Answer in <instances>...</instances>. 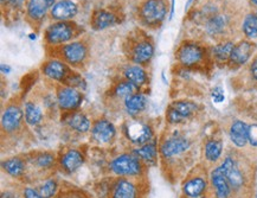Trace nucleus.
I'll use <instances>...</instances> for the list:
<instances>
[{
    "label": "nucleus",
    "mask_w": 257,
    "mask_h": 198,
    "mask_svg": "<svg viewBox=\"0 0 257 198\" xmlns=\"http://www.w3.org/2000/svg\"><path fill=\"white\" fill-rule=\"evenodd\" d=\"M166 13L165 0H145L140 8V17L146 25H159L165 19Z\"/></svg>",
    "instance_id": "1"
},
{
    "label": "nucleus",
    "mask_w": 257,
    "mask_h": 198,
    "mask_svg": "<svg viewBox=\"0 0 257 198\" xmlns=\"http://www.w3.org/2000/svg\"><path fill=\"white\" fill-rule=\"evenodd\" d=\"M75 35V25L69 21H58L45 31V39L49 44L57 45L69 42Z\"/></svg>",
    "instance_id": "2"
},
{
    "label": "nucleus",
    "mask_w": 257,
    "mask_h": 198,
    "mask_svg": "<svg viewBox=\"0 0 257 198\" xmlns=\"http://www.w3.org/2000/svg\"><path fill=\"white\" fill-rule=\"evenodd\" d=\"M204 57V49L197 43H184L178 50V61L184 67H193Z\"/></svg>",
    "instance_id": "3"
},
{
    "label": "nucleus",
    "mask_w": 257,
    "mask_h": 198,
    "mask_svg": "<svg viewBox=\"0 0 257 198\" xmlns=\"http://www.w3.org/2000/svg\"><path fill=\"white\" fill-rule=\"evenodd\" d=\"M111 170L116 175L125 176H134L140 172L141 166L139 160L132 156H120L111 163Z\"/></svg>",
    "instance_id": "4"
},
{
    "label": "nucleus",
    "mask_w": 257,
    "mask_h": 198,
    "mask_svg": "<svg viewBox=\"0 0 257 198\" xmlns=\"http://www.w3.org/2000/svg\"><path fill=\"white\" fill-rule=\"evenodd\" d=\"M197 109V106L190 101H176L170 108L167 119L171 123H179L187 119Z\"/></svg>",
    "instance_id": "5"
},
{
    "label": "nucleus",
    "mask_w": 257,
    "mask_h": 198,
    "mask_svg": "<svg viewBox=\"0 0 257 198\" xmlns=\"http://www.w3.org/2000/svg\"><path fill=\"white\" fill-rule=\"evenodd\" d=\"M61 51L64 60L70 64L82 63V62L86 60V54H88L86 46L85 43L82 42L68 43V44L63 45Z\"/></svg>",
    "instance_id": "6"
},
{
    "label": "nucleus",
    "mask_w": 257,
    "mask_h": 198,
    "mask_svg": "<svg viewBox=\"0 0 257 198\" xmlns=\"http://www.w3.org/2000/svg\"><path fill=\"white\" fill-rule=\"evenodd\" d=\"M57 100L63 109H75L82 103V95L73 87H66L58 91Z\"/></svg>",
    "instance_id": "7"
},
{
    "label": "nucleus",
    "mask_w": 257,
    "mask_h": 198,
    "mask_svg": "<svg viewBox=\"0 0 257 198\" xmlns=\"http://www.w3.org/2000/svg\"><path fill=\"white\" fill-rule=\"evenodd\" d=\"M79 12L77 5L71 0H61L51 8V15L60 21H67L74 18Z\"/></svg>",
    "instance_id": "8"
},
{
    "label": "nucleus",
    "mask_w": 257,
    "mask_h": 198,
    "mask_svg": "<svg viewBox=\"0 0 257 198\" xmlns=\"http://www.w3.org/2000/svg\"><path fill=\"white\" fill-rule=\"evenodd\" d=\"M216 171L224 175L228 179L229 184H230L232 188L238 189L243 185L242 173H241L240 170L236 168V165H235L234 160H232L231 158H227L225 162L223 163L218 169H216Z\"/></svg>",
    "instance_id": "9"
},
{
    "label": "nucleus",
    "mask_w": 257,
    "mask_h": 198,
    "mask_svg": "<svg viewBox=\"0 0 257 198\" xmlns=\"http://www.w3.org/2000/svg\"><path fill=\"white\" fill-rule=\"evenodd\" d=\"M43 73L48 77H50L51 80H55V81H63V80H68L70 70L64 62L51 60L44 64Z\"/></svg>",
    "instance_id": "10"
},
{
    "label": "nucleus",
    "mask_w": 257,
    "mask_h": 198,
    "mask_svg": "<svg viewBox=\"0 0 257 198\" xmlns=\"http://www.w3.org/2000/svg\"><path fill=\"white\" fill-rule=\"evenodd\" d=\"M115 135V127L108 120H97L92 126V137L100 142H108Z\"/></svg>",
    "instance_id": "11"
},
{
    "label": "nucleus",
    "mask_w": 257,
    "mask_h": 198,
    "mask_svg": "<svg viewBox=\"0 0 257 198\" xmlns=\"http://www.w3.org/2000/svg\"><path fill=\"white\" fill-rule=\"evenodd\" d=\"M21 119H23V112L19 107L11 106L2 114L1 125L2 128L7 132H12L19 127Z\"/></svg>",
    "instance_id": "12"
},
{
    "label": "nucleus",
    "mask_w": 257,
    "mask_h": 198,
    "mask_svg": "<svg viewBox=\"0 0 257 198\" xmlns=\"http://www.w3.org/2000/svg\"><path fill=\"white\" fill-rule=\"evenodd\" d=\"M154 54V48L152 43L142 41L138 43L132 50V61L136 64H145L151 60Z\"/></svg>",
    "instance_id": "13"
},
{
    "label": "nucleus",
    "mask_w": 257,
    "mask_h": 198,
    "mask_svg": "<svg viewBox=\"0 0 257 198\" xmlns=\"http://www.w3.org/2000/svg\"><path fill=\"white\" fill-rule=\"evenodd\" d=\"M254 50V45L250 42L243 41L240 42L237 45H235L234 50L231 52L230 61L234 64L241 66V64L247 63L250 56H252Z\"/></svg>",
    "instance_id": "14"
},
{
    "label": "nucleus",
    "mask_w": 257,
    "mask_h": 198,
    "mask_svg": "<svg viewBox=\"0 0 257 198\" xmlns=\"http://www.w3.org/2000/svg\"><path fill=\"white\" fill-rule=\"evenodd\" d=\"M231 141L238 147H243L249 140V126L243 121H235L230 128Z\"/></svg>",
    "instance_id": "15"
},
{
    "label": "nucleus",
    "mask_w": 257,
    "mask_h": 198,
    "mask_svg": "<svg viewBox=\"0 0 257 198\" xmlns=\"http://www.w3.org/2000/svg\"><path fill=\"white\" fill-rule=\"evenodd\" d=\"M188 146H190V142L184 138H172L170 140H167L165 144L162 146V153L164 157H172L175 154L182 153L184 151H186Z\"/></svg>",
    "instance_id": "16"
},
{
    "label": "nucleus",
    "mask_w": 257,
    "mask_h": 198,
    "mask_svg": "<svg viewBox=\"0 0 257 198\" xmlns=\"http://www.w3.org/2000/svg\"><path fill=\"white\" fill-rule=\"evenodd\" d=\"M128 135L131 140L135 144H145L150 140L152 137L151 128L146 125L141 123H133L128 127Z\"/></svg>",
    "instance_id": "17"
},
{
    "label": "nucleus",
    "mask_w": 257,
    "mask_h": 198,
    "mask_svg": "<svg viewBox=\"0 0 257 198\" xmlns=\"http://www.w3.org/2000/svg\"><path fill=\"white\" fill-rule=\"evenodd\" d=\"M116 23L115 14H113L109 11L100 10L95 12L94 17H92V26L96 30H104L107 27L113 26Z\"/></svg>",
    "instance_id": "18"
},
{
    "label": "nucleus",
    "mask_w": 257,
    "mask_h": 198,
    "mask_svg": "<svg viewBox=\"0 0 257 198\" xmlns=\"http://www.w3.org/2000/svg\"><path fill=\"white\" fill-rule=\"evenodd\" d=\"M211 179L213 187L216 189L217 198H228L230 194V184H229L227 177L215 170L212 172Z\"/></svg>",
    "instance_id": "19"
},
{
    "label": "nucleus",
    "mask_w": 257,
    "mask_h": 198,
    "mask_svg": "<svg viewBox=\"0 0 257 198\" xmlns=\"http://www.w3.org/2000/svg\"><path fill=\"white\" fill-rule=\"evenodd\" d=\"M83 164V156L79 151L71 150L69 152L66 153L62 158V166L64 170L68 172H74L76 171L80 166H82Z\"/></svg>",
    "instance_id": "20"
},
{
    "label": "nucleus",
    "mask_w": 257,
    "mask_h": 198,
    "mask_svg": "<svg viewBox=\"0 0 257 198\" xmlns=\"http://www.w3.org/2000/svg\"><path fill=\"white\" fill-rule=\"evenodd\" d=\"M48 7H50V6L48 5L46 0H29L27 14L33 20H41L42 18L45 17Z\"/></svg>",
    "instance_id": "21"
},
{
    "label": "nucleus",
    "mask_w": 257,
    "mask_h": 198,
    "mask_svg": "<svg viewBox=\"0 0 257 198\" xmlns=\"http://www.w3.org/2000/svg\"><path fill=\"white\" fill-rule=\"evenodd\" d=\"M125 76L127 81L132 82L133 85H135L136 87H141L147 81L146 71L142 69L141 67H138V66L127 68L125 71Z\"/></svg>",
    "instance_id": "22"
},
{
    "label": "nucleus",
    "mask_w": 257,
    "mask_h": 198,
    "mask_svg": "<svg viewBox=\"0 0 257 198\" xmlns=\"http://www.w3.org/2000/svg\"><path fill=\"white\" fill-rule=\"evenodd\" d=\"M206 188L205 181L202 178H194L188 181L186 184L184 185V193L190 197H198L204 193Z\"/></svg>",
    "instance_id": "23"
},
{
    "label": "nucleus",
    "mask_w": 257,
    "mask_h": 198,
    "mask_svg": "<svg viewBox=\"0 0 257 198\" xmlns=\"http://www.w3.org/2000/svg\"><path fill=\"white\" fill-rule=\"evenodd\" d=\"M135 188L128 181H120L114 189V198H135Z\"/></svg>",
    "instance_id": "24"
},
{
    "label": "nucleus",
    "mask_w": 257,
    "mask_h": 198,
    "mask_svg": "<svg viewBox=\"0 0 257 198\" xmlns=\"http://www.w3.org/2000/svg\"><path fill=\"white\" fill-rule=\"evenodd\" d=\"M68 122H69L70 127H73L77 132L86 133V131H89V128H90V122H89L88 117L83 115L81 113L73 114Z\"/></svg>",
    "instance_id": "25"
},
{
    "label": "nucleus",
    "mask_w": 257,
    "mask_h": 198,
    "mask_svg": "<svg viewBox=\"0 0 257 198\" xmlns=\"http://www.w3.org/2000/svg\"><path fill=\"white\" fill-rule=\"evenodd\" d=\"M126 108L131 113H139L146 107V99L142 95L133 94L126 99Z\"/></svg>",
    "instance_id": "26"
},
{
    "label": "nucleus",
    "mask_w": 257,
    "mask_h": 198,
    "mask_svg": "<svg viewBox=\"0 0 257 198\" xmlns=\"http://www.w3.org/2000/svg\"><path fill=\"white\" fill-rule=\"evenodd\" d=\"M243 32L248 38H257V14L249 13L244 18Z\"/></svg>",
    "instance_id": "27"
},
{
    "label": "nucleus",
    "mask_w": 257,
    "mask_h": 198,
    "mask_svg": "<svg viewBox=\"0 0 257 198\" xmlns=\"http://www.w3.org/2000/svg\"><path fill=\"white\" fill-rule=\"evenodd\" d=\"M234 48H235L234 43L231 42L222 43V44L216 45L215 48H213V55H215L217 60L221 62L230 60L231 52L234 50Z\"/></svg>",
    "instance_id": "28"
},
{
    "label": "nucleus",
    "mask_w": 257,
    "mask_h": 198,
    "mask_svg": "<svg viewBox=\"0 0 257 198\" xmlns=\"http://www.w3.org/2000/svg\"><path fill=\"white\" fill-rule=\"evenodd\" d=\"M42 110L33 103L25 104V119L26 122L31 126L38 125L42 121Z\"/></svg>",
    "instance_id": "29"
},
{
    "label": "nucleus",
    "mask_w": 257,
    "mask_h": 198,
    "mask_svg": "<svg viewBox=\"0 0 257 198\" xmlns=\"http://www.w3.org/2000/svg\"><path fill=\"white\" fill-rule=\"evenodd\" d=\"M222 154V144L219 141H209L205 146V157L210 162H216Z\"/></svg>",
    "instance_id": "30"
},
{
    "label": "nucleus",
    "mask_w": 257,
    "mask_h": 198,
    "mask_svg": "<svg viewBox=\"0 0 257 198\" xmlns=\"http://www.w3.org/2000/svg\"><path fill=\"white\" fill-rule=\"evenodd\" d=\"M2 166H4L6 171L10 173L11 176H14V177L20 176L24 171V164L20 159H18V158H13V159H10L7 160V162L2 163Z\"/></svg>",
    "instance_id": "31"
},
{
    "label": "nucleus",
    "mask_w": 257,
    "mask_h": 198,
    "mask_svg": "<svg viewBox=\"0 0 257 198\" xmlns=\"http://www.w3.org/2000/svg\"><path fill=\"white\" fill-rule=\"evenodd\" d=\"M224 25H225L224 18H223L222 15H215V17H212L211 19L207 21L206 29L210 33H211V35H215V33L221 32Z\"/></svg>",
    "instance_id": "32"
},
{
    "label": "nucleus",
    "mask_w": 257,
    "mask_h": 198,
    "mask_svg": "<svg viewBox=\"0 0 257 198\" xmlns=\"http://www.w3.org/2000/svg\"><path fill=\"white\" fill-rule=\"evenodd\" d=\"M136 88H138V87H136L135 85H133L132 82H129V81L121 82L115 88V94L117 95V97L128 98V97H131V95L134 94Z\"/></svg>",
    "instance_id": "33"
},
{
    "label": "nucleus",
    "mask_w": 257,
    "mask_h": 198,
    "mask_svg": "<svg viewBox=\"0 0 257 198\" xmlns=\"http://www.w3.org/2000/svg\"><path fill=\"white\" fill-rule=\"evenodd\" d=\"M135 153L138 154V156H140L142 159L151 162V160H153L157 156L156 144H148V145H146V146H144V147L139 148V150H136Z\"/></svg>",
    "instance_id": "34"
},
{
    "label": "nucleus",
    "mask_w": 257,
    "mask_h": 198,
    "mask_svg": "<svg viewBox=\"0 0 257 198\" xmlns=\"http://www.w3.org/2000/svg\"><path fill=\"white\" fill-rule=\"evenodd\" d=\"M56 189H57V184L55 181H48L45 184H43L41 188V195L44 198H50L55 195Z\"/></svg>",
    "instance_id": "35"
},
{
    "label": "nucleus",
    "mask_w": 257,
    "mask_h": 198,
    "mask_svg": "<svg viewBox=\"0 0 257 198\" xmlns=\"http://www.w3.org/2000/svg\"><path fill=\"white\" fill-rule=\"evenodd\" d=\"M211 97L213 99V101L217 102V103H219V102H223L225 99V95H224V92H223L222 88H219V87H217L212 91V94Z\"/></svg>",
    "instance_id": "36"
},
{
    "label": "nucleus",
    "mask_w": 257,
    "mask_h": 198,
    "mask_svg": "<svg viewBox=\"0 0 257 198\" xmlns=\"http://www.w3.org/2000/svg\"><path fill=\"white\" fill-rule=\"evenodd\" d=\"M249 141L253 146H257V125L249 126Z\"/></svg>",
    "instance_id": "37"
},
{
    "label": "nucleus",
    "mask_w": 257,
    "mask_h": 198,
    "mask_svg": "<svg viewBox=\"0 0 257 198\" xmlns=\"http://www.w3.org/2000/svg\"><path fill=\"white\" fill-rule=\"evenodd\" d=\"M52 160H54V157L50 156V154H43V156L38 157V165L39 166H49L51 165Z\"/></svg>",
    "instance_id": "38"
},
{
    "label": "nucleus",
    "mask_w": 257,
    "mask_h": 198,
    "mask_svg": "<svg viewBox=\"0 0 257 198\" xmlns=\"http://www.w3.org/2000/svg\"><path fill=\"white\" fill-rule=\"evenodd\" d=\"M24 196H25V198H44L41 194L36 193V191L32 190V189H25V191H24Z\"/></svg>",
    "instance_id": "39"
},
{
    "label": "nucleus",
    "mask_w": 257,
    "mask_h": 198,
    "mask_svg": "<svg viewBox=\"0 0 257 198\" xmlns=\"http://www.w3.org/2000/svg\"><path fill=\"white\" fill-rule=\"evenodd\" d=\"M250 71H252L253 79L257 82V58H255V60H254V62L252 63V67H250Z\"/></svg>",
    "instance_id": "40"
},
{
    "label": "nucleus",
    "mask_w": 257,
    "mask_h": 198,
    "mask_svg": "<svg viewBox=\"0 0 257 198\" xmlns=\"http://www.w3.org/2000/svg\"><path fill=\"white\" fill-rule=\"evenodd\" d=\"M1 71L4 74H8L11 71V68L8 66H5V64H1Z\"/></svg>",
    "instance_id": "41"
},
{
    "label": "nucleus",
    "mask_w": 257,
    "mask_h": 198,
    "mask_svg": "<svg viewBox=\"0 0 257 198\" xmlns=\"http://www.w3.org/2000/svg\"><path fill=\"white\" fill-rule=\"evenodd\" d=\"M1 198H17L14 195H12L10 193H4L1 195Z\"/></svg>",
    "instance_id": "42"
},
{
    "label": "nucleus",
    "mask_w": 257,
    "mask_h": 198,
    "mask_svg": "<svg viewBox=\"0 0 257 198\" xmlns=\"http://www.w3.org/2000/svg\"><path fill=\"white\" fill-rule=\"evenodd\" d=\"M173 13H174V0H172V6H171V14H170V19L173 17Z\"/></svg>",
    "instance_id": "43"
},
{
    "label": "nucleus",
    "mask_w": 257,
    "mask_h": 198,
    "mask_svg": "<svg viewBox=\"0 0 257 198\" xmlns=\"http://www.w3.org/2000/svg\"><path fill=\"white\" fill-rule=\"evenodd\" d=\"M56 0H46V2H48L49 6H54L56 4Z\"/></svg>",
    "instance_id": "44"
},
{
    "label": "nucleus",
    "mask_w": 257,
    "mask_h": 198,
    "mask_svg": "<svg viewBox=\"0 0 257 198\" xmlns=\"http://www.w3.org/2000/svg\"><path fill=\"white\" fill-rule=\"evenodd\" d=\"M2 2H12V4H17V0H1Z\"/></svg>",
    "instance_id": "45"
},
{
    "label": "nucleus",
    "mask_w": 257,
    "mask_h": 198,
    "mask_svg": "<svg viewBox=\"0 0 257 198\" xmlns=\"http://www.w3.org/2000/svg\"><path fill=\"white\" fill-rule=\"evenodd\" d=\"M191 2H192V0H187V2H186V10L188 8V6H190Z\"/></svg>",
    "instance_id": "46"
},
{
    "label": "nucleus",
    "mask_w": 257,
    "mask_h": 198,
    "mask_svg": "<svg viewBox=\"0 0 257 198\" xmlns=\"http://www.w3.org/2000/svg\"><path fill=\"white\" fill-rule=\"evenodd\" d=\"M252 2L254 5H256L257 6V0H252Z\"/></svg>",
    "instance_id": "47"
},
{
    "label": "nucleus",
    "mask_w": 257,
    "mask_h": 198,
    "mask_svg": "<svg viewBox=\"0 0 257 198\" xmlns=\"http://www.w3.org/2000/svg\"><path fill=\"white\" fill-rule=\"evenodd\" d=\"M256 198H257V197H256Z\"/></svg>",
    "instance_id": "48"
}]
</instances>
